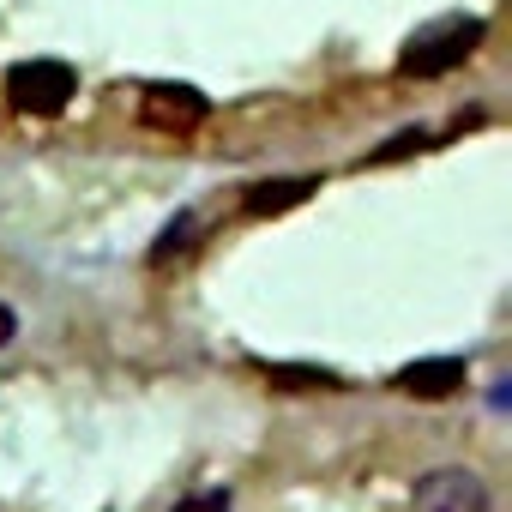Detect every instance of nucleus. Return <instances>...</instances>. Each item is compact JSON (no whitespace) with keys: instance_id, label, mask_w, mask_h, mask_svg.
I'll use <instances>...</instances> for the list:
<instances>
[{"instance_id":"obj_9","label":"nucleus","mask_w":512,"mask_h":512,"mask_svg":"<svg viewBox=\"0 0 512 512\" xmlns=\"http://www.w3.org/2000/svg\"><path fill=\"white\" fill-rule=\"evenodd\" d=\"M235 500H229V488H199V494H187V500H175L169 512H229Z\"/></svg>"},{"instance_id":"obj_2","label":"nucleus","mask_w":512,"mask_h":512,"mask_svg":"<svg viewBox=\"0 0 512 512\" xmlns=\"http://www.w3.org/2000/svg\"><path fill=\"white\" fill-rule=\"evenodd\" d=\"M73 97H79V73H73L67 61L37 55V61L7 67V103H13V115L55 121V115H67V103H73Z\"/></svg>"},{"instance_id":"obj_3","label":"nucleus","mask_w":512,"mask_h":512,"mask_svg":"<svg viewBox=\"0 0 512 512\" xmlns=\"http://www.w3.org/2000/svg\"><path fill=\"white\" fill-rule=\"evenodd\" d=\"M410 512H494L488 500V482L464 464H446V470H428L416 476L410 488Z\"/></svg>"},{"instance_id":"obj_5","label":"nucleus","mask_w":512,"mask_h":512,"mask_svg":"<svg viewBox=\"0 0 512 512\" xmlns=\"http://www.w3.org/2000/svg\"><path fill=\"white\" fill-rule=\"evenodd\" d=\"M464 380H470L464 356H422V362L392 374V392H404V398H452Z\"/></svg>"},{"instance_id":"obj_8","label":"nucleus","mask_w":512,"mask_h":512,"mask_svg":"<svg viewBox=\"0 0 512 512\" xmlns=\"http://www.w3.org/2000/svg\"><path fill=\"white\" fill-rule=\"evenodd\" d=\"M266 374H272V380H284L290 392H308V386H320V392H338V374H326V368H284V362H272Z\"/></svg>"},{"instance_id":"obj_10","label":"nucleus","mask_w":512,"mask_h":512,"mask_svg":"<svg viewBox=\"0 0 512 512\" xmlns=\"http://www.w3.org/2000/svg\"><path fill=\"white\" fill-rule=\"evenodd\" d=\"M13 338H19V314H13V308H7V302H0V350H7V344H13Z\"/></svg>"},{"instance_id":"obj_6","label":"nucleus","mask_w":512,"mask_h":512,"mask_svg":"<svg viewBox=\"0 0 512 512\" xmlns=\"http://www.w3.org/2000/svg\"><path fill=\"white\" fill-rule=\"evenodd\" d=\"M308 193H320L314 175H278V181H260V187H247V193H241V217H284V211H296Z\"/></svg>"},{"instance_id":"obj_7","label":"nucleus","mask_w":512,"mask_h":512,"mask_svg":"<svg viewBox=\"0 0 512 512\" xmlns=\"http://www.w3.org/2000/svg\"><path fill=\"white\" fill-rule=\"evenodd\" d=\"M193 247V211H181L163 235H157V247H151V266H169V260H181V253Z\"/></svg>"},{"instance_id":"obj_1","label":"nucleus","mask_w":512,"mask_h":512,"mask_svg":"<svg viewBox=\"0 0 512 512\" xmlns=\"http://www.w3.org/2000/svg\"><path fill=\"white\" fill-rule=\"evenodd\" d=\"M488 43V19L476 13H440L428 25H416L398 49V73L404 79H446L464 61H476V49Z\"/></svg>"},{"instance_id":"obj_4","label":"nucleus","mask_w":512,"mask_h":512,"mask_svg":"<svg viewBox=\"0 0 512 512\" xmlns=\"http://www.w3.org/2000/svg\"><path fill=\"white\" fill-rule=\"evenodd\" d=\"M205 115H211V97L193 91V85H145V91H139V121H145L151 133L187 139V133L205 127Z\"/></svg>"}]
</instances>
